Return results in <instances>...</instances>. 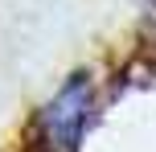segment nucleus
I'll use <instances>...</instances> for the list:
<instances>
[{
	"instance_id": "f257e3e1",
	"label": "nucleus",
	"mask_w": 156,
	"mask_h": 152,
	"mask_svg": "<svg viewBox=\"0 0 156 152\" xmlns=\"http://www.w3.org/2000/svg\"><path fill=\"white\" fill-rule=\"evenodd\" d=\"M94 119H99V111H94V82H90L86 70H78L37 111L33 128H37L58 152H78V144L86 140V132L94 128Z\"/></svg>"
},
{
	"instance_id": "7ed1b4c3",
	"label": "nucleus",
	"mask_w": 156,
	"mask_h": 152,
	"mask_svg": "<svg viewBox=\"0 0 156 152\" xmlns=\"http://www.w3.org/2000/svg\"><path fill=\"white\" fill-rule=\"evenodd\" d=\"M21 152H58V148L49 144V140L41 136V132L33 128V123H29V132H25V148H21Z\"/></svg>"
},
{
	"instance_id": "f03ea898",
	"label": "nucleus",
	"mask_w": 156,
	"mask_h": 152,
	"mask_svg": "<svg viewBox=\"0 0 156 152\" xmlns=\"http://www.w3.org/2000/svg\"><path fill=\"white\" fill-rule=\"evenodd\" d=\"M127 87H156V54H136L132 66L119 74V90Z\"/></svg>"
}]
</instances>
